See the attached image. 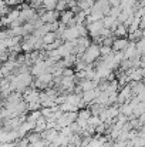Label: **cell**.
<instances>
[{
	"mask_svg": "<svg viewBox=\"0 0 145 147\" xmlns=\"http://www.w3.org/2000/svg\"><path fill=\"white\" fill-rule=\"evenodd\" d=\"M46 124H47L46 119H44L43 116H40V117L36 120V123H34V130H33V131H36V133H43V131L46 130Z\"/></svg>",
	"mask_w": 145,
	"mask_h": 147,
	"instance_id": "5b68a950",
	"label": "cell"
},
{
	"mask_svg": "<svg viewBox=\"0 0 145 147\" xmlns=\"http://www.w3.org/2000/svg\"><path fill=\"white\" fill-rule=\"evenodd\" d=\"M4 6H6V3H4L3 0H0V10H1V9H3Z\"/></svg>",
	"mask_w": 145,
	"mask_h": 147,
	"instance_id": "5bb4252c",
	"label": "cell"
},
{
	"mask_svg": "<svg viewBox=\"0 0 145 147\" xmlns=\"http://www.w3.org/2000/svg\"><path fill=\"white\" fill-rule=\"evenodd\" d=\"M117 37H125L127 34H128V32H127V26H124V24H118L115 29H114V32H112Z\"/></svg>",
	"mask_w": 145,
	"mask_h": 147,
	"instance_id": "52a82bcc",
	"label": "cell"
},
{
	"mask_svg": "<svg viewBox=\"0 0 145 147\" xmlns=\"http://www.w3.org/2000/svg\"><path fill=\"white\" fill-rule=\"evenodd\" d=\"M46 70H47V64H46V61H44V60H37V61L33 64L30 73L34 74V76H40V74L46 73Z\"/></svg>",
	"mask_w": 145,
	"mask_h": 147,
	"instance_id": "3957f363",
	"label": "cell"
},
{
	"mask_svg": "<svg viewBox=\"0 0 145 147\" xmlns=\"http://www.w3.org/2000/svg\"><path fill=\"white\" fill-rule=\"evenodd\" d=\"M48 143L46 142V140H39V142H36V143H33V144H30V147H47Z\"/></svg>",
	"mask_w": 145,
	"mask_h": 147,
	"instance_id": "7c38bea8",
	"label": "cell"
},
{
	"mask_svg": "<svg viewBox=\"0 0 145 147\" xmlns=\"http://www.w3.org/2000/svg\"><path fill=\"white\" fill-rule=\"evenodd\" d=\"M128 45H130V40H128V39H125V37H118V39H114L111 49H112L114 53H117V51H124Z\"/></svg>",
	"mask_w": 145,
	"mask_h": 147,
	"instance_id": "7a4b0ae2",
	"label": "cell"
},
{
	"mask_svg": "<svg viewBox=\"0 0 145 147\" xmlns=\"http://www.w3.org/2000/svg\"><path fill=\"white\" fill-rule=\"evenodd\" d=\"M90 117H91V113H90L88 109H80V110L77 111V119H80V120H86V121H88Z\"/></svg>",
	"mask_w": 145,
	"mask_h": 147,
	"instance_id": "ba28073f",
	"label": "cell"
},
{
	"mask_svg": "<svg viewBox=\"0 0 145 147\" xmlns=\"http://www.w3.org/2000/svg\"><path fill=\"white\" fill-rule=\"evenodd\" d=\"M57 39V34L54 33V32H47L43 37H41V40H43V45L44 46H48V45H51V43H54V40Z\"/></svg>",
	"mask_w": 145,
	"mask_h": 147,
	"instance_id": "8992f818",
	"label": "cell"
},
{
	"mask_svg": "<svg viewBox=\"0 0 145 147\" xmlns=\"http://www.w3.org/2000/svg\"><path fill=\"white\" fill-rule=\"evenodd\" d=\"M57 13H61L64 10H67V1L65 0H57V4H55V9H54Z\"/></svg>",
	"mask_w": 145,
	"mask_h": 147,
	"instance_id": "8fae6325",
	"label": "cell"
},
{
	"mask_svg": "<svg viewBox=\"0 0 145 147\" xmlns=\"http://www.w3.org/2000/svg\"><path fill=\"white\" fill-rule=\"evenodd\" d=\"M55 4H57V0H43L41 7L44 10H54L55 9Z\"/></svg>",
	"mask_w": 145,
	"mask_h": 147,
	"instance_id": "30bf717a",
	"label": "cell"
},
{
	"mask_svg": "<svg viewBox=\"0 0 145 147\" xmlns=\"http://www.w3.org/2000/svg\"><path fill=\"white\" fill-rule=\"evenodd\" d=\"M0 147H16V143H1Z\"/></svg>",
	"mask_w": 145,
	"mask_h": 147,
	"instance_id": "4fadbf2b",
	"label": "cell"
},
{
	"mask_svg": "<svg viewBox=\"0 0 145 147\" xmlns=\"http://www.w3.org/2000/svg\"><path fill=\"white\" fill-rule=\"evenodd\" d=\"M0 26H1V24H0Z\"/></svg>",
	"mask_w": 145,
	"mask_h": 147,
	"instance_id": "9a60e30c",
	"label": "cell"
},
{
	"mask_svg": "<svg viewBox=\"0 0 145 147\" xmlns=\"http://www.w3.org/2000/svg\"><path fill=\"white\" fill-rule=\"evenodd\" d=\"M98 57H100V46L91 43V45L86 49L84 54L81 56V60H83L84 63H87V64H93L94 61L98 60Z\"/></svg>",
	"mask_w": 145,
	"mask_h": 147,
	"instance_id": "6da1fadb",
	"label": "cell"
},
{
	"mask_svg": "<svg viewBox=\"0 0 145 147\" xmlns=\"http://www.w3.org/2000/svg\"><path fill=\"white\" fill-rule=\"evenodd\" d=\"M58 19H60L58 22H60L61 24L67 26V24H68V23H70V22L74 19V13H73L71 10H68V9H67V10H64V11H61V13H60Z\"/></svg>",
	"mask_w": 145,
	"mask_h": 147,
	"instance_id": "277c9868",
	"label": "cell"
},
{
	"mask_svg": "<svg viewBox=\"0 0 145 147\" xmlns=\"http://www.w3.org/2000/svg\"><path fill=\"white\" fill-rule=\"evenodd\" d=\"M27 140H29V144H33V143H36V142H39V140H41V133H36V131H31L27 137H26Z\"/></svg>",
	"mask_w": 145,
	"mask_h": 147,
	"instance_id": "9c48e42d",
	"label": "cell"
}]
</instances>
